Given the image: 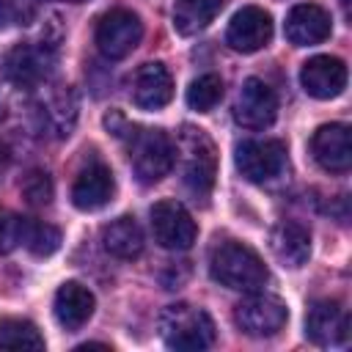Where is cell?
Listing matches in <instances>:
<instances>
[{
    "label": "cell",
    "mask_w": 352,
    "mask_h": 352,
    "mask_svg": "<svg viewBox=\"0 0 352 352\" xmlns=\"http://www.w3.org/2000/svg\"><path fill=\"white\" fill-rule=\"evenodd\" d=\"M209 275L234 292H256L267 283V267L261 256L245 242L226 239L209 256Z\"/></svg>",
    "instance_id": "1"
},
{
    "label": "cell",
    "mask_w": 352,
    "mask_h": 352,
    "mask_svg": "<svg viewBox=\"0 0 352 352\" xmlns=\"http://www.w3.org/2000/svg\"><path fill=\"white\" fill-rule=\"evenodd\" d=\"M176 154L182 160L184 187L195 198H206L217 176V148L212 138L198 126H182L179 140H176Z\"/></svg>",
    "instance_id": "2"
},
{
    "label": "cell",
    "mask_w": 352,
    "mask_h": 352,
    "mask_svg": "<svg viewBox=\"0 0 352 352\" xmlns=\"http://www.w3.org/2000/svg\"><path fill=\"white\" fill-rule=\"evenodd\" d=\"M160 338L170 349H206L214 344V322L204 308L190 302H173L160 314Z\"/></svg>",
    "instance_id": "3"
},
{
    "label": "cell",
    "mask_w": 352,
    "mask_h": 352,
    "mask_svg": "<svg viewBox=\"0 0 352 352\" xmlns=\"http://www.w3.org/2000/svg\"><path fill=\"white\" fill-rule=\"evenodd\" d=\"M129 162L135 176L143 184H154L176 162V146L162 129H138L129 132Z\"/></svg>",
    "instance_id": "4"
},
{
    "label": "cell",
    "mask_w": 352,
    "mask_h": 352,
    "mask_svg": "<svg viewBox=\"0 0 352 352\" xmlns=\"http://www.w3.org/2000/svg\"><path fill=\"white\" fill-rule=\"evenodd\" d=\"M289 319V308L280 297L264 294V292H248L245 300L236 302L234 308V322L245 336L253 338H270L278 330H283Z\"/></svg>",
    "instance_id": "5"
},
{
    "label": "cell",
    "mask_w": 352,
    "mask_h": 352,
    "mask_svg": "<svg viewBox=\"0 0 352 352\" xmlns=\"http://www.w3.org/2000/svg\"><path fill=\"white\" fill-rule=\"evenodd\" d=\"M140 38H143V22L138 14L126 8H110L107 14H102L94 33L99 52L110 60L126 58L140 44Z\"/></svg>",
    "instance_id": "6"
},
{
    "label": "cell",
    "mask_w": 352,
    "mask_h": 352,
    "mask_svg": "<svg viewBox=\"0 0 352 352\" xmlns=\"http://www.w3.org/2000/svg\"><path fill=\"white\" fill-rule=\"evenodd\" d=\"M52 66H55V50L50 44H36V41L16 44L3 58V74L22 88H38L41 82H47Z\"/></svg>",
    "instance_id": "7"
},
{
    "label": "cell",
    "mask_w": 352,
    "mask_h": 352,
    "mask_svg": "<svg viewBox=\"0 0 352 352\" xmlns=\"http://www.w3.org/2000/svg\"><path fill=\"white\" fill-rule=\"evenodd\" d=\"M151 231L165 250H187L198 236V226L184 204L165 198L151 206Z\"/></svg>",
    "instance_id": "8"
},
{
    "label": "cell",
    "mask_w": 352,
    "mask_h": 352,
    "mask_svg": "<svg viewBox=\"0 0 352 352\" xmlns=\"http://www.w3.org/2000/svg\"><path fill=\"white\" fill-rule=\"evenodd\" d=\"M234 162L248 182H272L286 168V146L280 140H245L236 146Z\"/></svg>",
    "instance_id": "9"
},
{
    "label": "cell",
    "mask_w": 352,
    "mask_h": 352,
    "mask_svg": "<svg viewBox=\"0 0 352 352\" xmlns=\"http://www.w3.org/2000/svg\"><path fill=\"white\" fill-rule=\"evenodd\" d=\"M275 116H278L275 91L264 80L248 77L242 82L236 104H234V121L245 129H267V126H272Z\"/></svg>",
    "instance_id": "10"
},
{
    "label": "cell",
    "mask_w": 352,
    "mask_h": 352,
    "mask_svg": "<svg viewBox=\"0 0 352 352\" xmlns=\"http://www.w3.org/2000/svg\"><path fill=\"white\" fill-rule=\"evenodd\" d=\"M272 38V19L264 8L258 6H245L239 8L226 30V44L236 52H258L270 44Z\"/></svg>",
    "instance_id": "11"
},
{
    "label": "cell",
    "mask_w": 352,
    "mask_h": 352,
    "mask_svg": "<svg viewBox=\"0 0 352 352\" xmlns=\"http://www.w3.org/2000/svg\"><path fill=\"white\" fill-rule=\"evenodd\" d=\"M300 85L314 99H336L346 88V63L333 55H314L300 69Z\"/></svg>",
    "instance_id": "12"
},
{
    "label": "cell",
    "mask_w": 352,
    "mask_h": 352,
    "mask_svg": "<svg viewBox=\"0 0 352 352\" xmlns=\"http://www.w3.org/2000/svg\"><path fill=\"white\" fill-rule=\"evenodd\" d=\"M311 154L327 173H346L352 165V138L346 124H322L311 138Z\"/></svg>",
    "instance_id": "13"
},
{
    "label": "cell",
    "mask_w": 352,
    "mask_h": 352,
    "mask_svg": "<svg viewBox=\"0 0 352 352\" xmlns=\"http://www.w3.org/2000/svg\"><path fill=\"white\" fill-rule=\"evenodd\" d=\"M305 336L319 346H338L349 338V316L336 300H316L305 314Z\"/></svg>",
    "instance_id": "14"
},
{
    "label": "cell",
    "mask_w": 352,
    "mask_h": 352,
    "mask_svg": "<svg viewBox=\"0 0 352 352\" xmlns=\"http://www.w3.org/2000/svg\"><path fill=\"white\" fill-rule=\"evenodd\" d=\"M113 192H116L113 170L104 162H88L72 184V204L80 212H96L113 201Z\"/></svg>",
    "instance_id": "15"
},
{
    "label": "cell",
    "mask_w": 352,
    "mask_h": 352,
    "mask_svg": "<svg viewBox=\"0 0 352 352\" xmlns=\"http://www.w3.org/2000/svg\"><path fill=\"white\" fill-rule=\"evenodd\" d=\"M330 30H333L330 14L316 3H297L286 14V25H283V33L294 47L322 44L330 36Z\"/></svg>",
    "instance_id": "16"
},
{
    "label": "cell",
    "mask_w": 352,
    "mask_h": 352,
    "mask_svg": "<svg viewBox=\"0 0 352 352\" xmlns=\"http://www.w3.org/2000/svg\"><path fill=\"white\" fill-rule=\"evenodd\" d=\"M132 99L140 110H162L173 99V77L162 63H143L132 80Z\"/></svg>",
    "instance_id": "17"
},
{
    "label": "cell",
    "mask_w": 352,
    "mask_h": 352,
    "mask_svg": "<svg viewBox=\"0 0 352 352\" xmlns=\"http://www.w3.org/2000/svg\"><path fill=\"white\" fill-rule=\"evenodd\" d=\"M270 250L283 267L300 270L311 256V234L297 220H280L270 231Z\"/></svg>",
    "instance_id": "18"
},
{
    "label": "cell",
    "mask_w": 352,
    "mask_h": 352,
    "mask_svg": "<svg viewBox=\"0 0 352 352\" xmlns=\"http://www.w3.org/2000/svg\"><path fill=\"white\" fill-rule=\"evenodd\" d=\"M52 308H55V319H58V324L63 330H80L94 316L96 300H94V294H91L88 286H82L77 280H66L55 292Z\"/></svg>",
    "instance_id": "19"
},
{
    "label": "cell",
    "mask_w": 352,
    "mask_h": 352,
    "mask_svg": "<svg viewBox=\"0 0 352 352\" xmlns=\"http://www.w3.org/2000/svg\"><path fill=\"white\" fill-rule=\"evenodd\" d=\"M38 118L41 126L47 132H52L55 138H69L77 121V96L69 85H58L50 88L47 96L38 104Z\"/></svg>",
    "instance_id": "20"
},
{
    "label": "cell",
    "mask_w": 352,
    "mask_h": 352,
    "mask_svg": "<svg viewBox=\"0 0 352 352\" xmlns=\"http://www.w3.org/2000/svg\"><path fill=\"white\" fill-rule=\"evenodd\" d=\"M102 245L116 258H138L143 253V231L135 217L121 214L102 228Z\"/></svg>",
    "instance_id": "21"
},
{
    "label": "cell",
    "mask_w": 352,
    "mask_h": 352,
    "mask_svg": "<svg viewBox=\"0 0 352 352\" xmlns=\"http://www.w3.org/2000/svg\"><path fill=\"white\" fill-rule=\"evenodd\" d=\"M223 0H176L173 6V28L182 36H195L220 14Z\"/></svg>",
    "instance_id": "22"
},
{
    "label": "cell",
    "mask_w": 352,
    "mask_h": 352,
    "mask_svg": "<svg viewBox=\"0 0 352 352\" xmlns=\"http://www.w3.org/2000/svg\"><path fill=\"white\" fill-rule=\"evenodd\" d=\"M0 349H14V352H38L44 349V336L38 327L28 319H0Z\"/></svg>",
    "instance_id": "23"
},
{
    "label": "cell",
    "mask_w": 352,
    "mask_h": 352,
    "mask_svg": "<svg viewBox=\"0 0 352 352\" xmlns=\"http://www.w3.org/2000/svg\"><path fill=\"white\" fill-rule=\"evenodd\" d=\"M19 245H25L33 256H52L60 248V231L44 220H22V239Z\"/></svg>",
    "instance_id": "24"
},
{
    "label": "cell",
    "mask_w": 352,
    "mask_h": 352,
    "mask_svg": "<svg viewBox=\"0 0 352 352\" xmlns=\"http://www.w3.org/2000/svg\"><path fill=\"white\" fill-rule=\"evenodd\" d=\"M223 99V80L217 74H201L187 88V104L198 113H209Z\"/></svg>",
    "instance_id": "25"
},
{
    "label": "cell",
    "mask_w": 352,
    "mask_h": 352,
    "mask_svg": "<svg viewBox=\"0 0 352 352\" xmlns=\"http://www.w3.org/2000/svg\"><path fill=\"white\" fill-rule=\"evenodd\" d=\"M22 195L30 206H44L52 201V179L47 176V170H30L22 179Z\"/></svg>",
    "instance_id": "26"
},
{
    "label": "cell",
    "mask_w": 352,
    "mask_h": 352,
    "mask_svg": "<svg viewBox=\"0 0 352 352\" xmlns=\"http://www.w3.org/2000/svg\"><path fill=\"white\" fill-rule=\"evenodd\" d=\"M22 239V217L0 209V253H8Z\"/></svg>",
    "instance_id": "27"
},
{
    "label": "cell",
    "mask_w": 352,
    "mask_h": 352,
    "mask_svg": "<svg viewBox=\"0 0 352 352\" xmlns=\"http://www.w3.org/2000/svg\"><path fill=\"white\" fill-rule=\"evenodd\" d=\"M33 16V6H25L19 0H0V22L3 25H19Z\"/></svg>",
    "instance_id": "28"
},
{
    "label": "cell",
    "mask_w": 352,
    "mask_h": 352,
    "mask_svg": "<svg viewBox=\"0 0 352 352\" xmlns=\"http://www.w3.org/2000/svg\"><path fill=\"white\" fill-rule=\"evenodd\" d=\"M104 124H107V129H110L113 135H118V138L126 132V121H124V118H121L116 110H113L110 116H104Z\"/></svg>",
    "instance_id": "29"
},
{
    "label": "cell",
    "mask_w": 352,
    "mask_h": 352,
    "mask_svg": "<svg viewBox=\"0 0 352 352\" xmlns=\"http://www.w3.org/2000/svg\"><path fill=\"white\" fill-rule=\"evenodd\" d=\"M6 165H8V148L0 143V173L6 170Z\"/></svg>",
    "instance_id": "30"
},
{
    "label": "cell",
    "mask_w": 352,
    "mask_h": 352,
    "mask_svg": "<svg viewBox=\"0 0 352 352\" xmlns=\"http://www.w3.org/2000/svg\"><path fill=\"white\" fill-rule=\"evenodd\" d=\"M63 3H85V0H63Z\"/></svg>",
    "instance_id": "31"
}]
</instances>
